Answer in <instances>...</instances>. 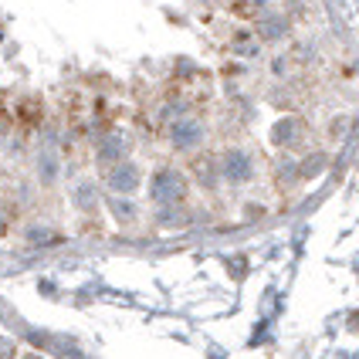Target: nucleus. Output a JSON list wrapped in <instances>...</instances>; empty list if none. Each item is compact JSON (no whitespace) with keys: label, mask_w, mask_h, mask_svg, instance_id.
<instances>
[{"label":"nucleus","mask_w":359,"mask_h":359,"mask_svg":"<svg viewBox=\"0 0 359 359\" xmlns=\"http://www.w3.org/2000/svg\"><path fill=\"white\" fill-rule=\"evenodd\" d=\"M149 197L156 207H180L187 200V177L177 166H160L149 180Z\"/></svg>","instance_id":"f257e3e1"},{"label":"nucleus","mask_w":359,"mask_h":359,"mask_svg":"<svg viewBox=\"0 0 359 359\" xmlns=\"http://www.w3.org/2000/svg\"><path fill=\"white\" fill-rule=\"evenodd\" d=\"M166 140L177 153H194L207 142V122L200 116H177L166 126Z\"/></svg>","instance_id":"f03ea898"},{"label":"nucleus","mask_w":359,"mask_h":359,"mask_svg":"<svg viewBox=\"0 0 359 359\" xmlns=\"http://www.w3.org/2000/svg\"><path fill=\"white\" fill-rule=\"evenodd\" d=\"M217 177L231 187H244L255 180V156L244 149V146H231L224 149V156L217 163Z\"/></svg>","instance_id":"7ed1b4c3"},{"label":"nucleus","mask_w":359,"mask_h":359,"mask_svg":"<svg viewBox=\"0 0 359 359\" xmlns=\"http://www.w3.org/2000/svg\"><path fill=\"white\" fill-rule=\"evenodd\" d=\"M140 183H142V170L133 160H126V163H119V166H112V170H109V177H105L109 194H116V197L136 194V190H140Z\"/></svg>","instance_id":"20e7f679"},{"label":"nucleus","mask_w":359,"mask_h":359,"mask_svg":"<svg viewBox=\"0 0 359 359\" xmlns=\"http://www.w3.org/2000/svg\"><path fill=\"white\" fill-rule=\"evenodd\" d=\"M95 156H99L102 166H119V163H126V156H129V142H126V136H105V140L99 142V149H95Z\"/></svg>","instance_id":"39448f33"},{"label":"nucleus","mask_w":359,"mask_h":359,"mask_svg":"<svg viewBox=\"0 0 359 359\" xmlns=\"http://www.w3.org/2000/svg\"><path fill=\"white\" fill-rule=\"evenodd\" d=\"M302 136H305V126H302L299 116H285V119L271 126V142L275 146H295V142H302Z\"/></svg>","instance_id":"423d86ee"},{"label":"nucleus","mask_w":359,"mask_h":359,"mask_svg":"<svg viewBox=\"0 0 359 359\" xmlns=\"http://www.w3.org/2000/svg\"><path fill=\"white\" fill-rule=\"evenodd\" d=\"M34 166H38V180H41V183H44V187H51V183L58 180V173H61V156H58V149H51V146L38 149V156H34Z\"/></svg>","instance_id":"0eeeda50"},{"label":"nucleus","mask_w":359,"mask_h":359,"mask_svg":"<svg viewBox=\"0 0 359 359\" xmlns=\"http://www.w3.org/2000/svg\"><path fill=\"white\" fill-rule=\"evenodd\" d=\"M72 203L79 210H85V214H92L99 207V187H95V180H79L72 187Z\"/></svg>","instance_id":"6e6552de"},{"label":"nucleus","mask_w":359,"mask_h":359,"mask_svg":"<svg viewBox=\"0 0 359 359\" xmlns=\"http://www.w3.org/2000/svg\"><path fill=\"white\" fill-rule=\"evenodd\" d=\"M105 207L116 224H136L140 220V203L129 197H105Z\"/></svg>","instance_id":"1a4fd4ad"},{"label":"nucleus","mask_w":359,"mask_h":359,"mask_svg":"<svg viewBox=\"0 0 359 359\" xmlns=\"http://www.w3.org/2000/svg\"><path fill=\"white\" fill-rule=\"evenodd\" d=\"M24 238L31 241V244H58V231H51V227H44V224H31L27 231H24Z\"/></svg>","instance_id":"9d476101"},{"label":"nucleus","mask_w":359,"mask_h":359,"mask_svg":"<svg viewBox=\"0 0 359 359\" xmlns=\"http://www.w3.org/2000/svg\"><path fill=\"white\" fill-rule=\"evenodd\" d=\"M285 34H288V20L285 18H268L261 24V38L264 41H281Z\"/></svg>","instance_id":"9b49d317"},{"label":"nucleus","mask_w":359,"mask_h":359,"mask_svg":"<svg viewBox=\"0 0 359 359\" xmlns=\"http://www.w3.org/2000/svg\"><path fill=\"white\" fill-rule=\"evenodd\" d=\"M187 220V214L180 210V207H160V214H156V224L160 227H180Z\"/></svg>","instance_id":"f8f14e48"},{"label":"nucleus","mask_w":359,"mask_h":359,"mask_svg":"<svg viewBox=\"0 0 359 359\" xmlns=\"http://www.w3.org/2000/svg\"><path fill=\"white\" fill-rule=\"evenodd\" d=\"M0 359H18V342L0 332Z\"/></svg>","instance_id":"ddd939ff"},{"label":"nucleus","mask_w":359,"mask_h":359,"mask_svg":"<svg viewBox=\"0 0 359 359\" xmlns=\"http://www.w3.org/2000/svg\"><path fill=\"white\" fill-rule=\"evenodd\" d=\"M4 234H7V217L0 214V238H4Z\"/></svg>","instance_id":"4468645a"},{"label":"nucleus","mask_w":359,"mask_h":359,"mask_svg":"<svg viewBox=\"0 0 359 359\" xmlns=\"http://www.w3.org/2000/svg\"><path fill=\"white\" fill-rule=\"evenodd\" d=\"M18 359H44V356H38V353H27V356H18Z\"/></svg>","instance_id":"2eb2a0df"}]
</instances>
